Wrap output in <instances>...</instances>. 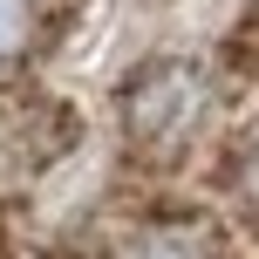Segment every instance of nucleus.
I'll return each mask as SVG.
<instances>
[{"instance_id": "1", "label": "nucleus", "mask_w": 259, "mask_h": 259, "mask_svg": "<svg viewBox=\"0 0 259 259\" xmlns=\"http://www.w3.org/2000/svg\"><path fill=\"white\" fill-rule=\"evenodd\" d=\"M205 109H211V82H205V68L178 62V55L143 62L137 75L123 82V137L137 143L143 157H178L184 143L198 137Z\"/></svg>"}, {"instance_id": "2", "label": "nucleus", "mask_w": 259, "mask_h": 259, "mask_svg": "<svg viewBox=\"0 0 259 259\" xmlns=\"http://www.w3.org/2000/svg\"><path fill=\"white\" fill-rule=\"evenodd\" d=\"M116 259H211V246L191 225H137L116 246Z\"/></svg>"}, {"instance_id": "3", "label": "nucleus", "mask_w": 259, "mask_h": 259, "mask_svg": "<svg viewBox=\"0 0 259 259\" xmlns=\"http://www.w3.org/2000/svg\"><path fill=\"white\" fill-rule=\"evenodd\" d=\"M41 34V0H0V68H14Z\"/></svg>"}, {"instance_id": "4", "label": "nucleus", "mask_w": 259, "mask_h": 259, "mask_svg": "<svg viewBox=\"0 0 259 259\" xmlns=\"http://www.w3.org/2000/svg\"><path fill=\"white\" fill-rule=\"evenodd\" d=\"M232 191H239V205L259 219V130L246 137V150H239V164H232Z\"/></svg>"}]
</instances>
